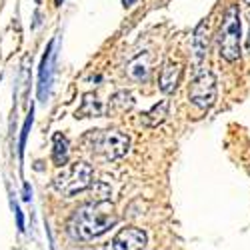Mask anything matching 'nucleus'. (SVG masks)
<instances>
[{"instance_id": "obj_1", "label": "nucleus", "mask_w": 250, "mask_h": 250, "mask_svg": "<svg viewBox=\"0 0 250 250\" xmlns=\"http://www.w3.org/2000/svg\"><path fill=\"white\" fill-rule=\"evenodd\" d=\"M116 222H118V216L114 212V204L106 198H100V200L78 206L70 214L66 228L74 240L86 242L102 236Z\"/></svg>"}, {"instance_id": "obj_2", "label": "nucleus", "mask_w": 250, "mask_h": 250, "mask_svg": "<svg viewBox=\"0 0 250 250\" xmlns=\"http://www.w3.org/2000/svg\"><path fill=\"white\" fill-rule=\"evenodd\" d=\"M84 148L106 160H118L130 148V138L120 130H88L82 136Z\"/></svg>"}, {"instance_id": "obj_3", "label": "nucleus", "mask_w": 250, "mask_h": 250, "mask_svg": "<svg viewBox=\"0 0 250 250\" xmlns=\"http://www.w3.org/2000/svg\"><path fill=\"white\" fill-rule=\"evenodd\" d=\"M92 184V166L88 162H72L64 166L52 180L54 190L62 196H74L78 192H84Z\"/></svg>"}, {"instance_id": "obj_4", "label": "nucleus", "mask_w": 250, "mask_h": 250, "mask_svg": "<svg viewBox=\"0 0 250 250\" xmlns=\"http://www.w3.org/2000/svg\"><path fill=\"white\" fill-rule=\"evenodd\" d=\"M218 52L226 62H236L240 58V14L238 6H228L218 32Z\"/></svg>"}, {"instance_id": "obj_5", "label": "nucleus", "mask_w": 250, "mask_h": 250, "mask_svg": "<svg viewBox=\"0 0 250 250\" xmlns=\"http://www.w3.org/2000/svg\"><path fill=\"white\" fill-rule=\"evenodd\" d=\"M216 94H218V88H216L214 74L206 68H200L192 80L190 90H188L190 102L194 106H198L200 110H208L216 102Z\"/></svg>"}, {"instance_id": "obj_6", "label": "nucleus", "mask_w": 250, "mask_h": 250, "mask_svg": "<svg viewBox=\"0 0 250 250\" xmlns=\"http://www.w3.org/2000/svg\"><path fill=\"white\" fill-rule=\"evenodd\" d=\"M148 242V236L142 228H122V230L112 238V250H142Z\"/></svg>"}, {"instance_id": "obj_7", "label": "nucleus", "mask_w": 250, "mask_h": 250, "mask_svg": "<svg viewBox=\"0 0 250 250\" xmlns=\"http://www.w3.org/2000/svg\"><path fill=\"white\" fill-rule=\"evenodd\" d=\"M54 66V40H50L42 62H40V74H38V98L40 100H46L48 96V88H50V82H52V68Z\"/></svg>"}, {"instance_id": "obj_8", "label": "nucleus", "mask_w": 250, "mask_h": 250, "mask_svg": "<svg viewBox=\"0 0 250 250\" xmlns=\"http://www.w3.org/2000/svg\"><path fill=\"white\" fill-rule=\"evenodd\" d=\"M180 78H182V64L178 60H168V62H164V66L160 70L158 86L164 94H170L178 88Z\"/></svg>"}, {"instance_id": "obj_9", "label": "nucleus", "mask_w": 250, "mask_h": 250, "mask_svg": "<svg viewBox=\"0 0 250 250\" xmlns=\"http://www.w3.org/2000/svg\"><path fill=\"white\" fill-rule=\"evenodd\" d=\"M192 46H194L196 62L200 64V62L204 60V56L208 54V46H210V28H208V20H202V22L196 26Z\"/></svg>"}, {"instance_id": "obj_10", "label": "nucleus", "mask_w": 250, "mask_h": 250, "mask_svg": "<svg viewBox=\"0 0 250 250\" xmlns=\"http://www.w3.org/2000/svg\"><path fill=\"white\" fill-rule=\"evenodd\" d=\"M134 108V96L128 90H118L116 94H112V98L108 100V116H120L124 112H128Z\"/></svg>"}, {"instance_id": "obj_11", "label": "nucleus", "mask_w": 250, "mask_h": 250, "mask_svg": "<svg viewBox=\"0 0 250 250\" xmlns=\"http://www.w3.org/2000/svg\"><path fill=\"white\" fill-rule=\"evenodd\" d=\"M104 114V106L102 102L98 100V96L94 92H86L84 96H82V104L80 108L76 110V118H96V116H102Z\"/></svg>"}, {"instance_id": "obj_12", "label": "nucleus", "mask_w": 250, "mask_h": 250, "mask_svg": "<svg viewBox=\"0 0 250 250\" xmlns=\"http://www.w3.org/2000/svg\"><path fill=\"white\" fill-rule=\"evenodd\" d=\"M168 108H170V102L168 100H160L158 104H154V106L142 114V124L144 126H158V124H162L166 120V116H168Z\"/></svg>"}, {"instance_id": "obj_13", "label": "nucleus", "mask_w": 250, "mask_h": 250, "mask_svg": "<svg viewBox=\"0 0 250 250\" xmlns=\"http://www.w3.org/2000/svg\"><path fill=\"white\" fill-rule=\"evenodd\" d=\"M68 138L62 134V132H54L52 136V162L58 166V168H62L66 162H68Z\"/></svg>"}, {"instance_id": "obj_14", "label": "nucleus", "mask_w": 250, "mask_h": 250, "mask_svg": "<svg viewBox=\"0 0 250 250\" xmlns=\"http://www.w3.org/2000/svg\"><path fill=\"white\" fill-rule=\"evenodd\" d=\"M126 72H128V76L132 80H146L148 78V72H150V56L146 52L138 54L134 60L128 62Z\"/></svg>"}, {"instance_id": "obj_15", "label": "nucleus", "mask_w": 250, "mask_h": 250, "mask_svg": "<svg viewBox=\"0 0 250 250\" xmlns=\"http://www.w3.org/2000/svg\"><path fill=\"white\" fill-rule=\"evenodd\" d=\"M32 126V108H30V114L28 118L24 120V126H22V132H20V142H18V154L22 156L24 154V146H26V138H28V130Z\"/></svg>"}, {"instance_id": "obj_16", "label": "nucleus", "mask_w": 250, "mask_h": 250, "mask_svg": "<svg viewBox=\"0 0 250 250\" xmlns=\"http://www.w3.org/2000/svg\"><path fill=\"white\" fill-rule=\"evenodd\" d=\"M14 212H16V224H18V230H20V232H24V216H22V212H20V208H18V206L14 208Z\"/></svg>"}, {"instance_id": "obj_17", "label": "nucleus", "mask_w": 250, "mask_h": 250, "mask_svg": "<svg viewBox=\"0 0 250 250\" xmlns=\"http://www.w3.org/2000/svg\"><path fill=\"white\" fill-rule=\"evenodd\" d=\"M22 198H24L26 202L30 200V186H28V184H24V196H22Z\"/></svg>"}, {"instance_id": "obj_18", "label": "nucleus", "mask_w": 250, "mask_h": 250, "mask_svg": "<svg viewBox=\"0 0 250 250\" xmlns=\"http://www.w3.org/2000/svg\"><path fill=\"white\" fill-rule=\"evenodd\" d=\"M134 2H136V0H122V4H124V6H126V8H130V6L134 4Z\"/></svg>"}, {"instance_id": "obj_19", "label": "nucleus", "mask_w": 250, "mask_h": 250, "mask_svg": "<svg viewBox=\"0 0 250 250\" xmlns=\"http://www.w3.org/2000/svg\"><path fill=\"white\" fill-rule=\"evenodd\" d=\"M246 48H248V52H250V34H248V40H246Z\"/></svg>"}, {"instance_id": "obj_20", "label": "nucleus", "mask_w": 250, "mask_h": 250, "mask_svg": "<svg viewBox=\"0 0 250 250\" xmlns=\"http://www.w3.org/2000/svg\"><path fill=\"white\" fill-rule=\"evenodd\" d=\"M60 2H62V0H54V4H56V6H60Z\"/></svg>"}, {"instance_id": "obj_21", "label": "nucleus", "mask_w": 250, "mask_h": 250, "mask_svg": "<svg viewBox=\"0 0 250 250\" xmlns=\"http://www.w3.org/2000/svg\"><path fill=\"white\" fill-rule=\"evenodd\" d=\"M244 4H248V6H250V0H244Z\"/></svg>"}]
</instances>
